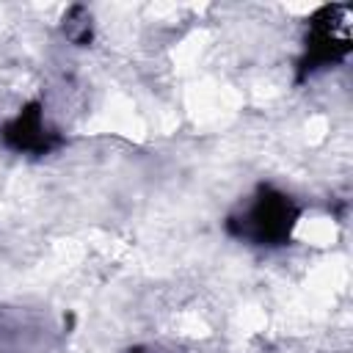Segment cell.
<instances>
[{
    "instance_id": "cell-1",
    "label": "cell",
    "mask_w": 353,
    "mask_h": 353,
    "mask_svg": "<svg viewBox=\"0 0 353 353\" xmlns=\"http://www.w3.org/2000/svg\"><path fill=\"white\" fill-rule=\"evenodd\" d=\"M290 221H292V207L284 196H268V199H259L248 215H245V226H248V234H254L256 240H279L287 234L290 229Z\"/></svg>"
}]
</instances>
